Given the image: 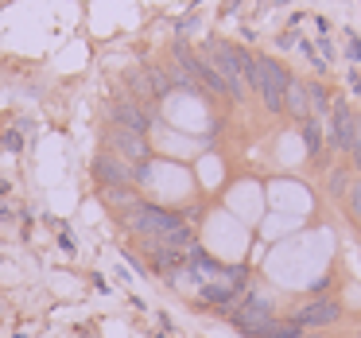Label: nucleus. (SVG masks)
Listing matches in <instances>:
<instances>
[{"label":"nucleus","instance_id":"nucleus-11","mask_svg":"<svg viewBox=\"0 0 361 338\" xmlns=\"http://www.w3.org/2000/svg\"><path fill=\"white\" fill-rule=\"evenodd\" d=\"M237 71H241V82H245V90H257V78H260V74H257V59H252V55H245V51H237Z\"/></svg>","mask_w":361,"mask_h":338},{"label":"nucleus","instance_id":"nucleus-10","mask_svg":"<svg viewBox=\"0 0 361 338\" xmlns=\"http://www.w3.org/2000/svg\"><path fill=\"white\" fill-rule=\"evenodd\" d=\"M283 109H288L295 121H311V102H307V86L291 82L288 94H283Z\"/></svg>","mask_w":361,"mask_h":338},{"label":"nucleus","instance_id":"nucleus-2","mask_svg":"<svg viewBox=\"0 0 361 338\" xmlns=\"http://www.w3.org/2000/svg\"><path fill=\"white\" fill-rule=\"evenodd\" d=\"M257 90L260 97H264V109L268 113H283V94H288L291 86V74L283 71L276 59H257Z\"/></svg>","mask_w":361,"mask_h":338},{"label":"nucleus","instance_id":"nucleus-6","mask_svg":"<svg viewBox=\"0 0 361 338\" xmlns=\"http://www.w3.org/2000/svg\"><path fill=\"white\" fill-rule=\"evenodd\" d=\"M233 322H237V330H245V334L257 338L260 330L272 322V303H268V299H249L245 307L233 311Z\"/></svg>","mask_w":361,"mask_h":338},{"label":"nucleus","instance_id":"nucleus-21","mask_svg":"<svg viewBox=\"0 0 361 338\" xmlns=\"http://www.w3.org/2000/svg\"><path fill=\"white\" fill-rule=\"evenodd\" d=\"M303 338H314V334H303Z\"/></svg>","mask_w":361,"mask_h":338},{"label":"nucleus","instance_id":"nucleus-5","mask_svg":"<svg viewBox=\"0 0 361 338\" xmlns=\"http://www.w3.org/2000/svg\"><path fill=\"white\" fill-rule=\"evenodd\" d=\"M326 136H330V148H338V152H350L353 148V136H357V117H353V109L345 102L330 105V128H326Z\"/></svg>","mask_w":361,"mask_h":338},{"label":"nucleus","instance_id":"nucleus-3","mask_svg":"<svg viewBox=\"0 0 361 338\" xmlns=\"http://www.w3.org/2000/svg\"><path fill=\"white\" fill-rule=\"evenodd\" d=\"M338 319H342V303H338V299H311V303H303L295 315H291V322L303 327V330L334 327Z\"/></svg>","mask_w":361,"mask_h":338},{"label":"nucleus","instance_id":"nucleus-17","mask_svg":"<svg viewBox=\"0 0 361 338\" xmlns=\"http://www.w3.org/2000/svg\"><path fill=\"white\" fill-rule=\"evenodd\" d=\"M128 86H133L140 97H156V94H152V82H148V71H133V74H128Z\"/></svg>","mask_w":361,"mask_h":338},{"label":"nucleus","instance_id":"nucleus-8","mask_svg":"<svg viewBox=\"0 0 361 338\" xmlns=\"http://www.w3.org/2000/svg\"><path fill=\"white\" fill-rule=\"evenodd\" d=\"M109 117H113V125L117 128H128V133H148V125H152V117H148V109H144L140 102H113L109 105Z\"/></svg>","mask_w":361,"mask_h":338},{"label":"nucleus","instance_id":"nucleus-4","mask_svg":"<svg viewBox=\"0 0 361 338\" xmlns=\"http://www.w3.org/2000/svg\"><path fill=\"white\" fill-rule=\"evenodd\" d=\"M210 66L218 71V78L226 82L229 94H233V97H245V82H241V71H237V47L210 43Z\"/></svg>","mask_w":361,"mask_h":338},{"label":"nucleus","instance_id":"nucleus-12","mask_svg":"<svg viewBox=\"0 0 361 338\" xmlns=\"http://www.w3.org/2000/svg\"><path fill=\"white\" fill-rule=\"evenodd\" d=\"M303 144H307V152H311V156H319V152H322V128H319V121H303Z\"/></svg>","mask_w":361,"mask_h":338},{"label":"nucleus","instance_id":"nucleus-19","mask_svg":"<svg viewBox=\"0 0 361 338\" xmlns=\"http://www.w3.org/2000/svg\"><path fill=\"white\" fill-rule=\"evenodd\" d=\"M350 55H353V59H361V40H350Z\"/></svg>","mask_w":361,"mask_h":338},{"label":"nucleus","instance_id":"nucleus-20","mask_svg":"<svg viewBox=\"0 0 361 338\" xmlns=\"http://www.w3.org/2000/svg\"><path fill=\"white\" fill-rule=\"evenodd\" d=\"M350 86H353V90H357V94H361V74H353V78H350Z\"/></svg>","mask_w":361,"mask_h":338},{"label":"nucleus","instance_id":"nucleus-15","mask_svg":"<svg viewBox=\"0 0 361 338\" xmlns=\"http://www.w3.org/2000/svg\"><path fill=\"white\" fill-rule=\"evenodd\" d=\"M345 206H350V218L361 226V179L350 183V195H345Z\"/></svg>","mask_w":361,"mask_h":338},{"label":"nucleus","instance_id":"nucleus-14","mask_svg":"<svg viewBox=\"0 0 361 338\" xmlns=\"http://www.w3.org/2000/svg\"><path fill=\"white\" fill-rule=\"evenodd\" d=\"M330 195H334V198L350 195V171H345V167H338V171L330 175Z\"/></svg>","mask_w":361,"mask_h":338},{"label":"nucleus","instance_id":"nucleus-13","mask_svg":"<svg viewBox=\"0 0 361 338\" xmlns=\"http://www.w3.org/2000/svg\"><path fill=\"white\" fill-rule=\"evenodd\" d=\"M307 102H311L314 113H326L330 105H334V102H330V94H326L322 86H307Z\"/></svg>","mask_w":361,"mask_h":338},{"label":"nucleus","instance_id":"nucleus-9","mask_svg":"<svg viewBox=\"0 0 361 338\" xmlns=\"http://www.w3.org/2000/svg\"><path fill=\"white\" fill-rule=\"evenodd\" d=\"M94 179L105 183V187H128V183H133V171L125 167L121 156H97L94 159Z\"/></svg>","mask_w":361,"mask_h":338},{"label":"nucleus","instance_id":"nucleus-7","mask_svg":"<svg viewBox=\"0 0 361 338\" xmlns=\"http://www.w3.org/2000/svg\"><path fill=\"white\" fill-rule=\"evenodd\" d=\"M109 148L117 152L121 159H133V164H148V144H144L140 133H128V128H109Z\"/></svg>","mask_w":361,"mask_h":338},{"label":"nucleus","instance_id":"nucleus-16","mask_svg":"<svg viewBox=\"0 0 361 338\" xmlns=\"http://www.w3.org/2000/svg\"><path fill=\"white\" fill-rule=\"evenodd\" d=\"M148 82H152V94L156 97H164L167 90H171V74L167 71H148Z\"/></svg>","mask_w":361,"mask_h":338},{"label":"nucleus","instance_id":"nucleus-18","mask_svg":"<svg viewBox=\"0 0 361 338\" xmlns=\"http://www.w3.org/2000/svg\"><path fill=\"white\" fill-rule=\"evenodd\" d=\"M350 156H353V164H357V171H361V117H357V136H353V148H350Z\"/></svg>","mask_w":361,"mask_h":338},{"label":"nucleus","instance_id":"nucleus-1","mask_svg":"<svg viewBox=\"0 0 361 338\" xmlns=\"http://www.w3.org/2000/svg\"><path fill=\"white\" fill-rule=\"evenodd\" d=\"M125 226L140 237H156V241H167L175 229L183 226L179 214L164 210V206H152V203H133L125 210Z\"/></svg>","mask_w":361,"mask_h":338}]
</instances>
